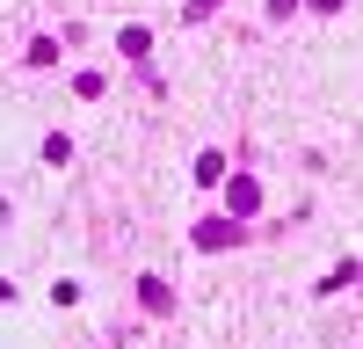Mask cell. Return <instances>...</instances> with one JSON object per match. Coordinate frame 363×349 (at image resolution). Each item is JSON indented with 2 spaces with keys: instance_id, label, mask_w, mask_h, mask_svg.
I'll use <instances>...</instances> for the list:
<instances>
[{
  "instance_id": "cell-3",
  "label": "cell",
  "mask_w": 363,
  "mask_h": 349,
  "mask_svg": "<svg viewBox=\"0 0 363 349\" xmlns=\"http://www.w3.org/2000/svg\"><path fill=\"white\" fill-rule=\"evenodd\" d=\"M211 8H218V0H189V22H203V15H211Z\"/></svg>"
},
{
  "instance_id": "cell-1",
  "label": "cell",
  "mask_w": 363,
  "mask_h": 349,
  "mask_svg": "<svg viewBox=\"0 0 363 349\" xmlns=\"http://www.w3.org/2000/svg\"><path fill=\"white\" fill-rule=\"evenodd\" d=\"M233 240H240L233 218H203V226H196V248H233Z\"/></svg>"
},
{
  "instance_id": "cell-2",
  "label": "cell",
  "mask_w": 363,
  "mask_h": 349,
  "mask_svg": "<svg viewBox=\"0 0 363 349\" xmlns=\"http://www.w3.org/2000/svg\"><path fill=\"white\" fill-rule=\"evenodd\" d=\"M116 44H124V58H138V66H145V58H153V29H138V22H131Z\"/></svg>"
}]
</instances>
